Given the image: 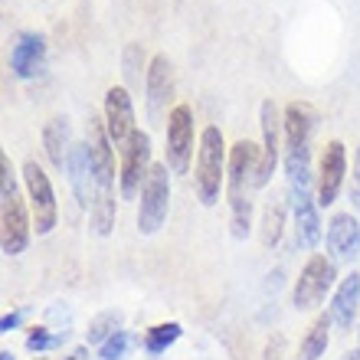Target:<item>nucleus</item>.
Instances as JSON below:
<instances>
[{"instance_id": "12", "label": "nucleus", "mask_w": 360, "mask_h": 360, "mask_svg": "<svg viewBox=\"0 0 360 360\" xmlns=\"http://www.w3.org/2000/svg\"><path fill=\"white\" fill-rule=\"evenodd\" d=\"M259 124H262V161H259V187H266L269 180L275 174V164L282 158V134H285V124H282V115H278V105L272 98L262 102L259 108Z\"/></svg>"}, {"instance_id": "1", "label": "nucleus", "mask_w": 360, "mask_h": 360, "mask_svg": "<svg viewBox=\"0 0 360 360\" xmlns=\"http://www.w3.org/2000/svg\"><path fill=\"white\" fill-rule=\"evenodd\" d=\"M86 144H89V161H92V233L95 236H108L115 226V144L108 138L105 118H92L89 115V128H86Z\"/></svg>"}, {"instance_id": "10", "label": "nucleus", "mask_w": 360, "mask_h": 360, "mask_svg": "<svg viewBox=\"0 0 360 360\" xmlns=\"http://www.w3.org/2000/svg\"><path fill=\"white\" fill-rule=\"evenodd\" d=\"M193 158V108L180 102L167 115V167L171 174H187Z\"/></svg>"}, {"instance_id": "26", "label": "nucleus", "mask_w": 360, "mask_h": 360, "mask_svg": "<svg viewBox=\"0 0 360 360\" xmlns=\"http://www.w3.org/2000/svg\"><path fill=\"white\" fill-rule=\"evenodd\" d=\"M66 338H69L66 331H63V334H53L49 328H33V331L27 334V347L33 354H46V351H53L56 344L66 341Z\"/></svg>"}, {"instance_id": "21", "label": "nucleus", "mask_w": 360, "mask_h": 360, "mask_svg": "<svg viewBox=\"0 0 360 360\" xmlns=\"http://www.w3.org/2000/svg\"><path fill=\"white\" fill-rule=\"evenodd\" d=\"M331 314H318L304 334L302 347H298V360H321L324 351H328V344H331Z\"/></svg>"}, {"instance_id": "27", "label": "nucleus", "mask_w": 360, "mask_h": 360, "mask_svg": "<svg viewBox=\"0 0 360 360\" xmlns=\"http://www.w3.org/2000/svg\"><path fill=\"white\" fill-rule=\"evenodd\" d=\"M128 347H131V334L122 328V331L112 334V338L98 347V357H102V360H122L124 354H128Z\"/></svg>"}, {"instance_id": "7", "label": "nucleus", "mask_w": 360, "mask_h": 360, "mask_svg": "<svg viewBox=\"0 0 360 360\" xmlns=\"http://www.w3.org/2000/svg\"><path fill=\"white\" fill-rule=\"evenodd\" d=\"M167 164H154L141 190V203H138V229L141 236H154L167 219L171 210V177H167Z\"/></svg>"}, {"instance_id": "17", "label": "nucleus", "mask_w": 360, "mask_h": 360, "mask_svg": "<svg viewBox=\"0 0 360 360\" xmlns=\"http://www.w3.org/2000/svg\"><path fill=\"white\" fill-rule=\"evenodd\" d=\"M10 69L17 79H37L46 69V39L39 33H23L10 49Z\"/></svg>"}, {"instance_id": "15", "label": "nucleus", "mask_w": 360, "mask_h": 360, "mask_svg": "<svg viewBox=\"0 0 360 360\" xmlns=\"http://www.w3.org/2000/svg\"><path fill=\"white\" fill-rule=\"evenodd\" d=\"M292 213H295V243L298 249H314L321 243V217L318 200H311L308 190H292Z\"/></svg>"}, {"instance_id": "18", "label": "nucleus", "mask_w": 360, "mask_h": 360, "mask_svg": "<svg viewBox=\"0 0 360 360\" xmlns=\"http://www.w3.org/2000/svg\"><path fill=\"white\" fill-rule=\"evenodd\" d=\"M357 311H360V275L351 272V275H344L341 282H338V288H334L328 314H331V321L338 331H351Z\"/></svg>"}, {"instance_id": "11", "label": "nucleus", "mask_w": 360, "mask_h": 360, "mask_svg": "<svg viewBox=\"0 0 360 360\" xmlns=\"http://www.w3.org/2000/svg\"><path fill=\"white\" fill-rule=\"evenodd\" d=\"M105 128H108V138H112L115 151L122 154L131 141V134L138 131L134 124V102L131 92L124 86H112L105 92Z\"/></svg>"}, {"instance_id": "13", "label": "nucleus", "mask_w": 360, "mask_h": 360, "mask_svg": "<svg viewBox=\"0 0 360 360\" xmlns=\"http://www.w3.org/2000/svg\"><path fill=\"white\" fill-rule=\"evenodd\" d=\"M144 98H148V115H151V122H161L164 115H171L167 105H171V98H174V66L164 53H158V56L148 63Z\"/></svg>"}, {"instance_id": "14", "label": "nucleus", "mask_w": 360, "mask_h": 360, "mask_svg": "<svg viewBox=\"0 0 360 360\" xmlns=\"http://www.w3.org/2000/svg\"><path fill=\"white\" fill-rule=\"evenodd\" d=\"M347 177V148L341 141H328L318 164V207H331Z\"/></svg>"}, {"instance_id": "24", "label": "nucleus", "mask_w": 360, "mask_h": 360, "mask_svg": "<svg viewBox=\"0 0 360 360\" xmlns=\"http://www.w3.org/2000/svg\"><path fill=\"white\" fill-rule=\"evenodd\" d=\"M122 321H124V314L122 311H102L98 318H92V324H89V334H86V341L89 344H98L102 347L112 334L122 331Z\"/></svg>"}, {"instance_id": "4", "label": "nucleus", "mask_w": 360, "mask_h": 360, "mask_svg": "<svg viewBox=\"0 0 360 360\" xmlns=\"http://www.w3.org/2000/svg\"><path fill=\"white\" fill-rule=\"evenodd\" d=\"M30 236H33V223L17 190L13 164L7 154H0V249L4 256H20L30 246Z\"/></svg>"}, {"instance_id": "34", "label": "nucleus", "mask_w": 360, "mask_h": 360, "mask_svg": "<svg viewBox=\"0 0 360 360\" xmlns=\"http://www.w3.org/2000/svg\"><path fill=\"white\" fill-rule=\"evenodd\" d=\"M0 360H17V357H13L10 351H0Z\"/></svg>"}, {"instance_id": "33", "label": "nucleus", "mask_w": 360, "mask_h": 360, "mask_svg": "<svg viewBox=\"0 0 360 360\" xmlns=\"http://www.w3.org/2000/svg\"><path fill=\"white\" fill-rule=\"evenodd\" d=\"M354 177L360 180V148H357V161H354Z\"/></svg>"}, {"instance_id": "19", "label": "nucleus", "mask_w": 360, "mask_h": 360, "mask_svg": "<svg viewBox=\"0 0 360 360\" xmlns=\"http://www.w3.org/2000/svg\"><path fill=\"white\" fill-rule=\"evenodd\" d=\"M66 174H69V184H72V193H76L79 207H82V210H92L95 184H92L89 144H72V151H69V164H66Z\"/></svg>"}, {"instance_id": "36", "label": "nucleus", "mask_w": 360, "mask_h": 360, "mask_svg": "<svg viewBox=\"0 0 360 360\" xmlns=\"http://www.w3.org/2000/svg\"><path fill=\"white\" fill-rule=\"evenodd\" d=\"M357 334H360V331H357Z\"/></svg>"}, {"instance_id": "25", "label": "nucleus", "mask_w": 360, "mask_h": 360, "mask_svg": "<svg viewBox=\"0 0 360 360\" xmlns=\"http://www.w3.org/2000/svg\"><path fill=\"white\" fill-rule=\"evenodd\" d=\"M141 76L148 79L144 46L141 43H128V46H124V79H128V86H141Z\"/></svg>"}, {"instance_id": "16", "label": "nucleus", "mask_w": 360, "mask_h": 360, "mask_svg": "<svg viewBox=\"0 0 360 360\" xmlns=\"http://www.w3.org/2000/svg\"><path fill=\"white\" fill-rule=\"evenodd\" d=\"M328 249L334 262H354L360 256V219L351 213H334L328 223Z\"/></svg>"}, {"instance_id": "35", "label": "nucleus", "mask_w": 360, "mask_h": 360, "mask_svg": "<svg viewBox=\"0 0 360 360\" xmlns=\"http://www.w3.org/2000/svg\"><path fill=\"white\" fill-rule=\"evenodd\" d=\"M37 360H39V357H37Z\"/></svg>"}, {"instance_id": "8", "label": "nucleus", "mask_w": 360, "mask_h": 360, "mask_svg": "<svg viewBox=\"0 0 360 360\" xmlns=\"http://www.w3.org/2000/svg\"><path fill=\"white\" fill-rule=\"evenodd\" d=\"M23 184H27L30 210H33V229H37V236H46V233H53V226H56V219H59L56 190H53L46 171L37 161L23 164Z\"/></svg>"}, {"instance_id": "20", "label": "nucleus", "mask_w": 360, "mask_h": 360, "mask_svg": "<svg viewBox=\"0 0 360 360\" xmlns=\"http://www.w3.org/2000/svg\"><path fill=\"white\" fill-rule=\"evenodd\" d=\"M72 128H69V118L66 115H56L49 118L46 128H43V148H46V158L56 171H66L69 164V151H72Z\"/></svg>"}, {"instance_id": "28", "label": "nucleus", "mask_w": 360, "mask_h": 360, "mask_svg": "<svg viewBox=\"0 0 360 360\" xmlns=\"http://www.w3.org/2000/svg\"><path fill=\"white\" fill-rule=\"evenodd\" d=\"M20 321H23V311H7L4 318H0V331L10 334L13 328H20Z\"/></svg>"}, {"instance_id": "5", "label": "nucleus", "mask_w": 360, "mask_h": 360, "mask_svg": "<svg viewBox=\"0 0 360 360\" xmlns=\"http://www.w3.org/2000/svg\"><path fill=\"white\" fill-rule=\"evenodd\" d=\"M226 144H223V131L217 124H207L200 131L197 141V171H193V187L203 207H217L219 203V190L226 180Z\"/></svg>"}, {"instance_id": "31", "label": "nucleus", "mask_w": 360, "mask_h": 360, "mask_svg": "<svg viewBox=\"0 0 360 360\" xmlns=\"http://www.w3.org/2000/svg\"><path fill=\"white\" fill-rule=\"evenodd\" d=\"M341 360H360V347H354V351H347Z\"/></svg>"}, {"instance_id": "3", "label": "nucleus", "mask_w": 360, "mask_h": 360, "mask_svg": "<svg viewBox=\"0 0 360 360\" xmlns=\"http://www.w3.org/2000/svg\"><path fill=\"white\" fill-rule=\"evenodd\" d=\"M285 174L288 187L308 190L311 187V134L318 124V115L308 102H288L285 105Z\"/></svg>"}, {"instance_id": "22", "label": "nucleus", "mask_w": 360, "mask_h": 360, "mask_svg": "<svg viewBox=\"0 0 360 360\" xmlns=\"http://www.w3.org/2000/svg\"><path fill=\"white\" fill-rule=\"evenodd\" d=\"M180 334H184V328H180L177 321H164V324H154V328H148L144 331V351L151 354V357H158V354H164L171 344L180 341Z\"/></svg>"}, {"instance_id": "6", "label": "nucleus", "mask_w": 360, "mask_h": 360, "mask_svg": "<svg viewBox=\"0 0 360 360\" xmlns=\"http://www.w3.org/2000/svg\"><path fill=\"white\" fill-rule=\"evenodd\" d=\"M334 278H338V262L321 252H311L308 262L302 266L298 278H295L292 288V302L298 311H311L324 302V295L334 288Z\"/></svg>"}, {"instance_id": "29", "label": "nucleus", "mask_w": 360, "mask_h": 360, "mask_svg": "<svg viewBox=\"0 0 360 360\" xmlns=\"http://www.w3.org/2000/svg\"><path fill=\"white\" fill-rule=\"evenodd\" d=\"M278 354H282V338H275L266 347V360H278Z\"/></svg>"}, {"instance_id": "30", "label": "nucleus", "mask_w": 360, "mask_h": 360, "mask_svg": "<svg viewBox=\"0 0 360 360\" xmlns=\"http://www.w3.org/2000/svg\"><path fill=\"white\" fill-rule=\"evenodd\" d=\"M351 200H354V210H357V217H360V180L354 177V187H351Z\"/></svg>"}, {"instance_id": "23", "label": "nucleus", "mask_w": 360, "mask_h": 360, "mask_svg": "<svg viewBox=\"0 0 360 360\" xmlns=\"http://www.w3.org/2000/svg\"><path fill=\"white\" fill-rule=\"evenodd\" d=\"M285 229V203L282 200H269L266 210H262V246L272 249L278 246Z\"/></svg>"}, {"instance_id": "2", "label": "nucleus", "mask_w": 360, "mask_h": 360, "mask_svg": "<svg viewBox=\"0 0 360 360\" xmlns=\"http://www.w3.org/2000/svg\"><path fill=\"white\" fill-rule=\"evenodd\" d=\"M259 161H262V148L246 138L229 148L226 193L233 239H246L249 226H252V190H259Z\"/></svg>"}, {"instance_id": "32", "label": "nucleus", "mask_w": 360, "mask_h": 360, "mask_svg": "<svg viewBox=\"0 0 360 360\" xmlns=\"http://www.w3.org/2000/svg\"><path fill=\"white\" fill-rule=\"evenodd\" d=\"M66 360H86V347H79V351L72 354V357H66Z\"/></svg>"}, {"instance_id": "9", "label": "nucleus", "mask_w": 360, "mask_h": 360, "mask_svg": "<svg viewBox=\"0 0 360 360\" xmlns=\"http://www.w3.org/2000/svg\"><path fill=\"white\" fill-rule=\"evenodd\" d=\"M151 134L138 131L131 134L128 148L122 151V167H118V190L124 200H134L144 190V180L151 174Z\"/></svg>"}]
</instances>
